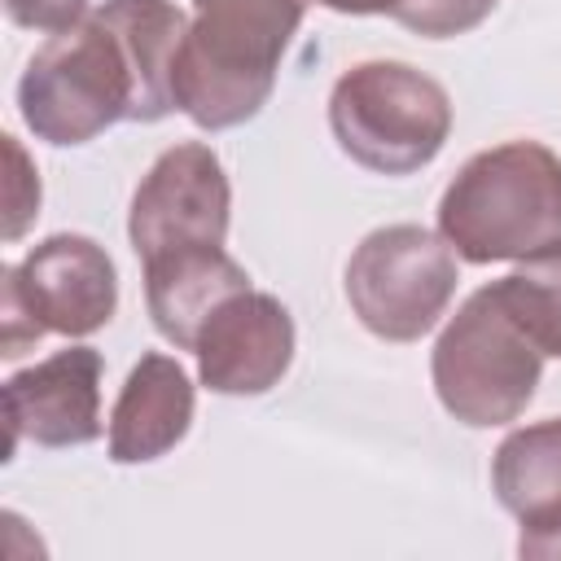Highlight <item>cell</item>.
Listing matches in <instances>:
<instances>
[{
	"instance_id": "1",
	"label": "cell",
	"mask_w": 561,
	"mask_h": 561,
	"mask_svg": "<svg viewBox=\"0 0 561 561\" xmlns=\"http://www.w3.org/2000/svg\"><path fill=\"white\" fill-rule=\"evenodd\" d=\"M311 0H193L175 57V110L202 131L250 123L280 75Z\"/></svg>"
},
{
	"instance_id": "2",
	"label": "cell",
	"mask_w": 561,
	"mask_h": 561,
	"mask_svg": "<svg viewBox=\"0 0 561 561\" xmlns=\"http://www.w3.org/2000/svg\"><path fill=\"white\" fill-rule=\"evenodd\" d=\"M438 232L465 263H522L561 241V158L543 140L473 153L438 197Z\"/></svg>"
},
{
	"instance_id": "3",
	"label": "cell",
	"mask_w": 561,
	"mask_h": 561,
	"mask_svg": "<svg viewBox=\"0 0 561 561\" xmlns=\"http://www.w3.org/2000/svg\"><path fill=\"white\" fill-rule=\"evenodd\" d=\"M18 110L35 140L88 145L114 123H149L140 70L123 35L92 9L70 31L48 35V44L26 61L18 79Z\"/></svg>"
},
{
	"instance_id": "4",
	"label": "cell",
	"mask_w": 561,
	"mask_h": 561,
	"mask_svg": "<svg viewBox=\"0 0 561 561\" xmlns=\"http://www.w3.org/2000/svg\"><path fill=\"white\" fill-rule=\"evenodd\" d=\"M543 351L508 311L500 285L473 289L430 351L438 403L469 430L508 425L526 412L543 377Z\"/></svg>"
},
{
	"instance_id": "5",
	"label": "cell",
	"mask_w": 561,
	"mask_h": 561,
	"mask_svg": "<svg viewBox=\"0 0 561 561\" xmlns=\"http://www.w3.org/2000/svg\"><path fill=\"white\" fill-rule=\"evenodd\" d=\"M337 149L377 175L430 167L451 136V101L438 79L408 61H359L329 92Z\"/></svg>"
},
{
	"instance_id": "6",
	"label": "cell",
	"mask_w": 561,
	"mask_h": 561,
	"mask_svg": "<svg viewBox=\"0 0 561 561\" xmlns=\"http://www.w3.org/2000/svg\"><path fill=\"white\" fill-rule=\"evenodd\" d=\"M0 355L18 359L44 333L88 337L118 311V267L83 232H53L4 267Z\"/></svg>"
},
{
	"instance_id": "7",
	"label": "cell",
	"mask_w": 561,
	"mask_h": 561,
	"mask_svg": "<svg viewBox=\"0 0 561 561\" xmlns=\"http://www.w3.org/2000/svg\"><path fill=\"white\" fill-rule=\"evenodd\" d=\"M460 254L421 224L373 228L346 259V302L381 342H421L451 307Z\"/></svg>"
},
{
	"instance_id": "8",
	"label": "cell",
	"mask_w": 561,
	"mask_h": 561,
	"mask_svg": "<svg viewBox=\"0 0 561 561\" xmlns=\"http://www.w3.org/2000/svg\"><path fill=\"white\" fill-rule=\"evenodd\" d=\"M232 219V184L219 153L202 140L171 145L158 162L140 175L127 210V237L140 263L193 250V245H224Z\"/></svg>"
},
{
	"instance_id": "9",
	"label": "cell",
	"mask_w": 561,
	"mask_h": 561,
	"mask_svg": "<svg viewBox=\"0 0 561 561\" xmlns=\"http://www.w3.org/2000/svg\"><path fill=\"white\" fill-rule=\"evenodd\" d=\"M101 373L105 359L92 346H66L31 368H18L4 381V421H9L4 460H13L18 443H35V447L96 443L105 430Z\"/></svg>"
},
{
	"instance_id": "10",
	"label": "cell",
	"mask_w": 561,
	"mask_h": 561,
	"mask_svg": "<svg viewBox=\"0 0 561 561\" xmlns=\"http://www.w3.org/2000/svg\"><path fill=\"white\" fill-rule=\"evenodd\" d=\"M294 316L276 294L241 289L215 307L197 333V377L215 394L250 399L280 386L294 364Z\"/></svg>"
},
{
	"instance_id": "11",
	"label": "cell",
	"mask_w": 561,
	"mask_h": 561,
	"mask_svg": "<svg viewBox=\"0 0 561 561\" xmlns=\"http://www.w3.org/2000/svg\"><path fill=\"white\" fill-rule=\"evenodd\" d=\"M495 500L522 522V557H561V416L513 430L491 460Z\"/></svg>"
},
{
	"instance_id": "12",
	"label": "cell",
	"mask_w": 561,
	"mask_h": 561,
	"mask_svg": "<svg viewBox=\"0 0 561 561\" xmlns=\"http://www.w3.org/2000/svg\"><path fill=\"white\" fill-rule=\"evenodd\" d=\"M193 377L175 355L149 351L127 373L110 412V460L149 465L167 456L193 425Z\"/></svg>"
},
{
	"instance_id": "13",
	"label": "cell",
	"mask_w": 561,
	"mask_h": 561,
	"mask_svg": "<svg viewBox=\"0 0 561 561\" xmlns=\"http://www.w3.org/2000/svg\"><path fill=\"white\" fill-rule=\"evenodd\" d=\"M241 289H250V272L224 245L171 250V254H158L145 263L149 320L175 351H193L197 333L215 316V307Z\"/></svg>"
},
{
	"instance_id": "14",
	"label": "cell",
	"mask_w": 561,
	"mask_h": 561,
	"mask_svg": "<svg viewBox=\"0 0 561 561\" xmlns=\"http://www.w3.org/2000/svg\"><path fill=\"white\" fill-rule=\"evenodd\" d=\"M517 324L535 337V346L561 359V241L522 259L504 280H495Z\"/></svg>"
},
{
	"instance_id": "15",
	"label": "cell",
	"mask_w": 561,
	"mask_h": 561,
	"mask_svg": "<svg viewBox=\"0 0 561 561\" xmlns=\"http://www.w3.org/2000/svg\"><path fill=\"white\" fill-rule=\"evenodd\" d=\"M495 4L500 0H399L390 18L425 39H451L482 26L495 13Z\"/></svg>"
},
{
	"instance_id": "16",
	"label": "cell",
	"mask_w": 561,
	"mask_h": 561,
	"mask_svg": "<svg viewBox=\"0 0 561 561\" xmlns=\"http://www.w3.org/2000/svg\"><path fill=\"white\" fill-rule=\"evenodd\" d=\"M4 153H9V224H4V241H18L26 232V224L39 215V175H35L31 158L22 153L18 136H4Z\"/></svg>"
},
{
	"instance_id": "17",
	"label": "cell",
	"mask_w": 561,
	"mask_h": 561,
	"mask_svg": "<svg viewBox=\"0 0 561 561\" xmlns=\"http://www.w3.org/2000/svg\"><path fill=\"white\" fill-rule=\"evenodd\" d=\"M4 13L22 31L57 35V31H70L75 22H83L92 9H88V0H4Z\"/></svg>"
},
{
	"instance_id": "18",
	"label": "cell",
	"mask_w": 561,
	"mask_h": 561,
	"mask_svg": "<svg viewBox=\"0 0 561 561\" xmlns=\"http://www.w3.org/2000/svg\"><path fill=\"white\" fill-rule=\"evenodd\" d=\"M333 13H351V18H373V13H394L399 0H316Z\"/></svg>"
}]
</instances>
